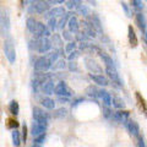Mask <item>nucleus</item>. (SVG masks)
I'll list each match as a JSON object with an SVG mask.
<instances>
[{
    "label": "nucleus",
    "instance_id": "5",
    "mask_svg": "<svg viewBox=\"0 0 147 147\" xmlns=\"http://www.w3.org/2000/svg\"><path fill=\"white\" fill-rule=\"evenodd\" d=\"M54 93L58 94V96H65V97H71V96H72V91L70 90V87L66 85V82L60 81L57 86H55Z\"/></svg>",
    "mask_w": 147,
    "mask_h": 147
},
{
    "label": "nucleus",
    "instance_id": "55",
    "mask_svg": "<svg viewBox=\"0 0 147 147\" xmlns=\"http://www.w3.org/2000/svg\"><path fill=\"white\" fill-rule=\"evenodd\" d=\"M145 39H146V43H147V31L145 32Z\"/></svg>",
    "mask_w": 147,
    "mask_h": 147
},
{
    "label": "nucleus",
    "instance_id": "28",
    "mask_svg": "<svg viewBox=\"0 0 147 147\" xmlns=\"http://www.w3.org/2000/svg\"><path fill=\"white\" fill-rule=\"evenodd\" d=\"M136 99H137V102H139V105H140V108L144 110V113L147 115V105H146V102H145V99L141 97V94L137 92L136 93Z\"/></svg>",
    "mask_w": 147,
    "mask_h": 147
},
{
    "label": "nucleus",
    "instance_id": "46",
    "mask_svg": "<svg viewBox=\"0 0 147 147\" xmlns=\"http://www.w3.org/2000/svg\"><path fill=\"white\" fill-rule=\"evenodd\" d=\"M132 4L137 7V9H142L144 7V4H142V0H132Z\"/></svg>",
    "mask_w": 147,
    "mask_h": 147
},
{
    "label": "nucleus",
    "instance_id": "39",
    "mask_svg": "<svg viewBox=\"0 0 147 147\" xmlns=\"http://www.w3.org/2000/svg\"><path fill=\"white\" fill-rule=\"evenodd\" d=\"M57 63V61H55ZM66 67V61L65 60H59L57 63V65H54L53 69H65Z\"/></svg>",
    "mask_w": 147,
    "mask_h": 147
},
{
    "label": "nucleus",
    "instance_id": "42",
    "mask_svg": "<svg viewBox=\"0 0 147 147\" xmlns=\"http://www.w3.org/2000/svg\"><path fill=\"white\" fill-rule=\"evenodd\" d=\"M121 7H123V10H124V12H125V15L127 16V17H130L131 16V12H130V9L127 7V5L125 3H121Z\"/></svg>",
    "mask_w": 147,
    "mask_h": 147
},
{
    "label": "nucleus",
    "instance_id": "12",
    "mask_svg": "<svg viewBox=\"0 0 147 147\" xmlns=\"http://www.w3.org/2000/svg\"><path fill=\"white\" fill-rule=\"evenodd\" d=\"M90 79L94 82V84H97L99 86H108L109 85V81L107 77H104L103 75H100V74H93V72H91L90 74Z\"/></svg>",
    "mask_w": 147,
    "mask_h": 147
},
{
    "label": "nucleus",
    "instance_id": "23",
    "mask_svg": "<svg viewBox=\"0 0 147 147\" xmlns=\"http://www.w3.org/2000/svg\"><path fill=\"white\" fill-rule=\"evenodd\" d=\"M9 110H10V113L12 115H18V113H20V105H18L17 100H11L10 103H9Z\"/></svg>",
    "mask_w": 147,
    "mask_h": 147
},
{
    "label": "nucleus",
    "instance_id": "6",
    "mask_svg": "<svg viewBox=\"0 0 147 147\" xmlns=\"http://www.w3.org/2000/svg\"><path fill=\"white\" fill-rule=\"evenodd\" d=\"M32 9L38 13H44L50 9V5L45 0H32Z\"/></svg>",
    "mask_w": 147,
    "mask_h": 147
},
{
    "label": "nucleus",
    "instance_id": "22",
    "mask_svg": "<svg viewBox=\"0 0 147 147\" xmlns=\"http://www.w3.org/2000/svg\"><path fill=\"white\" fill-rule=\"evenodd\" d=\"M99 57H100V59L103 60V64H105V66L115 67V65H114V61H113V59L110 58L108 54H105V53H99Z\"/></svg>",
    "mask_w": 147,
    "mask_h": 147
},
{
    "label": "nucleus",
    "instance_id": "19",
    "mask_svg": "<svg viewBox=\"0 0 147 147\" xmlns=\"http://www.w3.org/2000/svg\"><path fill=\"white\" fill-rule=\"evenodd\" d=\"M136 24L137 26H139V28L142 31V32H145L146 31V26H147V21H146V17L144 13H136Z\"/></svg>",
    "mask_w": 147,
    "mask_h": 147
},
{
    "label": "nucleus",
    "instance_id": "45",
    "mask_svg": "<svg viewBox=\"0 0 147 147\" xmlns=\"http://www.w3.org/2000/svg\"><path fill=\"white\" fill-rule=\"evenodd\" d=\"M112 112H110V109H109V107H107V105H105V108H104V110H103V115L105 117V118H110L112 117Z\"/></svg>",
    "mask_w": 147,
    "mask_h": 147
},
{
    "label": "nucleus",
    "instance_id": "32",
    "mask_svg": "<svg viewBox=\"0 0 147 147\" xmlns=\"http://www.w3.org/2000/svg\"><path fill=\"white\" fill-rule=\"evenodd\" d=\"M44 141H45V132L44 134H40L38 136H36L34 137V141H33V146H42L44 144Z\"/></svg>",
    "mask_w": 147,
    "mask_h": 147
},
{
    "label": "nucleus",
    "instance_id": "10",
    "mask_svg": "<svg viewBox=\"0 0 147 147\" xmlns=\"http://www.w3.org/2000/svg\"><path fill=\"white\" fill-rule=\"evenodd\" d=\"M125 125L127 127L129 132H130L132 136H136V137L140 136V126H139V124H137L136 121L129 120V119H127V120L125 121Z\"/></svg>",
    "mask_w": 147,
    "mask_h": 147
},
{
    "label": "nucleus",
    "instance_id": "2",
    "mask_svg": "<svg viewBox=\"0 0 147 147\" xmlns=\"http://www.w3.org/2000/svg\"><path fill=\"white\" fill-rule=\"evenodd\" d=\"M4 53H5V57L7 58L9 63L15 64V61H16V50H15V47H13L11 39H6L5 42H4Z\"/></svg>",
    "mask_w": 147,
    "mask_h": 147
},
{
    "label": "nucleus",
    "instance_id": "7",
    "mask_svg": "<svg viewBox=\"0 0 147 147\" xmlns=\"http://www.w3.org/2000/svg\"><path fill=\"white\" fill-rule=\"evenodd\" d=\"M52 49V42L48 39V37H40L37 44V50L39 53H47Z\"/></svg>",
    "mask_w": 147,
    "mask_h": 147
},
{
    "label": "nucleus",
    "instance_id": "35",
    "mask_svg": "<svg viewBox=\"0 0 147 147\" xmlns=\"http://www.w3.org/2000/svg\"><path fill=\"white\" fill-rule=\"evenodd\" d=\"M48 25H49V28L52 31H55L58 28V21L55 17H49V21H48Z\"/></svg>",
    "mask_w": 147,
    "mask_h": 147
},
{
    "label": "nucleus",
    "instance_id": "49",
    "mask_svg": "<svg viewBox=\"0 0 147 147\" xmlns=\"http://www.w3.org/2000/svg\"><path fill=\"white\" fill-rule=\"evenodd\" d=\"M70 1L74 4V6L77 7V6H80L81 4H82V0H70Z\"/></svg>",
    "mask_w": 147,
    "mask_h": 147
},
{
    "label": "nucleus",
    "instance_id": "33",
    "mask_svg": "<svg viewBox=\"0 0 147 147\" xmlns=\"http://www.w3.org/2000/svg\"><path fill=\"white\" fill-rule=\"evenodd\" d=\"M86 93L90 96V97H98V90L96 88V87L93 85H91L88 86L86 88Z\"/></svg>",
    "mask_w": 147,
    "mask_h": 147
},
{
    "label": "nucleus",
    "instance_id": "54",
    "mask_svg": "<svg viewBox=\"0 0 147 147\" xmlns=\"http://www.w3.org/2000/svg\"><path fill=\"white\" fill-rule=\"evenodd\" d=\"M86 1H88V3H91V4H93V5H96V1H94V0H86Z\"/></svg>",
    "mask_w": 147,
    "mask_h": 147
},
{
    "label": "nucleus",
    "instance_id": "31",
    "mask_svg": "<svg viewBox=\"0 0 147 147\" xmlns=\"http://www.w3.org/2000/svg\"><path fill=\"white\" fill-rule=\"evenodd\" d=\"M112 104H113L117 109H121V108H124V105H125L124 100H123L121 98H119V97H114V98H112Z\"/></svg>",
    "mask_w": 147,
    "mask_h": 147
},
{
    "label": "nucleus",
    "instance_id": "16",
    "mask_svg": "<svg viewBox=\"0 0 147 147\" xmlns=\"http://www.w3.org/2000/svg\"><path fill=\"white\" fill-rule=\"evenodd\" d=\"M98 97L103 100L104 105H107V107H110L112 105V96L108 91L105 90H98Z\"/></svg>",
    "mask_w": 147,
    "mask_h": 147
},
{
    "label": "nucleus",
    "instance_id": "34",
    "mask_svg": "<svg viewBox=\"0 0 147 147\" xmlns=\"http://www.w3.org/2000/svg\"><path fill=\"white\" fill-rule=\"evenodd\" d=\"M47 58L49 59V61L52 63V65L55 63V61H58V58H59V52L58 50H55V52H52V53H49L47 55Z\"/></svg>",
    "mask_w": 147,
    "mask_h": 147
},
{
    "label": "nucleus",
    "instance_id": "14",
    "mask_svg": "<svg viewBox=\"0 0 147 147\" xmlns=\"http://www.w3.org/2000/svg\"><path fill=\"white\" fill-rule=\"evenodd\" d=\"M67 26H69V31L71 33H79L80 31V25H79V20L76 16H71L67 21Z\"/></svg>",
    "mask_w": 147,
    "mask_h": 147
},
{
    "label": "nucleus",
    "instance_id": "41",
    "mask_svg": "<svg viewBox=\"0 0 147 147\" xmlns=\"http://www.w3.org/2000/svg\"><path fill=\"white\" fill-rule=\"evenodd\" d=\"M61 37H63L64 39L69 40V42H70V40H72V36H71V32H70V31H64L63 34H61Z\"/></svg>",
    "mask_w": 147,
    "mask_h": 147
},
{
    "label": "nucleus",
    "instance_id": "8",
    "mask_svg": "<svg viewBox=\"0 0 147 147\" xmlns=\"http://www.w3.org/2000/svg\"><path fill=\"white\" fill-rule=\"evenodd\" d=\"M33 34L36 37H38V38H40V37H49L50 31L47 28V26H45L44 24H42V22H37V26H36V30L33 32Z\"/></svg>",
    "mask_w": 147,
    "mask_h": 147
},
{
    "label": "nucleus",
    "instance_id": "21",
    "mask_svg": "<svg viewBox=\"0 0 147 147\" xmlns=\"http://www.w3.org/2000/svg\"><path fill=\"white\" fill-rule=\"evenodd\" d=\"M72 13L69 11V12H65L64 15L60 17V21L58 22V28H60V30H64V27H65L67 25V21H69V18L71 17Z\"/></svg>",
    "mask_w": 147,
    "mask_h": 147
},
{
    "label": "nucleus",
    "instance_id": "40",
    "mask_svg": "<svg viewBox=\"0 0 147 147\" xmlns=\"http://www.w3.org/2000/svg\"><path fill=\"white\" fill-rule=\"evenodd\" d=\"M69 70L70 71H77L79 70V67H77V64L75 60H70V63H69Z\"/></svg>",
    "mask_w": 147,
    "mask_h": 147
},
{
    "label": "nucleus",
    "instance_id": "47",
    "mask_svg": "<svg viewBox=\"0 0 147 147\" xmlns=\"http://www.w3.org/2000/svg\"><path fill=\"white\" fill-rule=\"evenodd\" d=\"M49 4H52V5H58V4H63L65 0H47Z\"/></svg>",
    "mask_w": 147,
    "mask_h": 147
},
{
    "label": "nucleus",
    "instance_id": "9",
    "mask_svg": "<svg viewBox=\"0 0 147 147\" xmlns=\"http://www.w3.org/2000/svg\"><path fill=\"white\" fill-rule=\"evenodd\" d=\"M45 131H47V125H45V124H42V123L36 121V120L33 121V124H32V129H31V134L34 137L40 135V134H44Z\"/></svg>",
    "mask_w": 147,
    "mask_h": 147
},
{
    "label": "nucleus",
    "instance_id": "17",
    "mask_svg": "<svg viewBox=\"0 0 147 147\" xmlns=\"http://www.w3.org/2000/svg\"><path fill=\"white\" fill-rule=\"evenodd\" d=\"M65 12H66L65 7H63V6H57V7H54V9H49L47 16H48V17H61Z\"/></svg>",
    "mask_w": 147,
    "mask_h": 147
},
{
    "label": "nucleus",
    "instance_id": "1",
    "mask_svg": "<svg viewBox=\"0 0 147 147\" xmlns=\"http://www.w3.org/2000/svg\"><path fill=\"white\" fill-rule=\"evenodd\" d=\"M10 16L6 9L0 6V34L1 36H9L10 33Z\"/></svg>",
    "mask_w": 147,
    "mask_h": 147
},
{
    "label": "nucleus",
    "instance_id": "15",
    "mask_svg": "<svg viewBox=\"0 0 147 147\" xmlns=\"http://www.w3.org/2000/svg\"><path fill=\"white\" fill-rule=\"evenodd\" d=\"M85 61H86V67L91 72H93V74H96V72L100 74L102 72V67H100L94 60H92V59H90V58H86Z\"/></svg>",
    "mask_w": 147,
    "mask_h": 147
},
{
    "label": "nucleus",
    "instance_id": "3",
    "mask_svg": "<svg viewBox=\"0 0 147 147\" xmlns=\"http://www.w3.org/2000/svg\"><path fill=\"white\" fill-rule=\"evenodd\" d=\"M33 119L36 121H39L42 124L48 125L49 123V114L45 113L43 109H40L39 107H34L33 108Z\"/></svg>",
    "mask_w": 147,
    "mask_h": 147
},
{
    "label": "nucleus",
    "instance_id": "24",
    "mask_svg": "<svg viewBox=\"0 0 147 147\" xmlns=\"http://www.w3.org/2000/svg\"><path fill=\"white\" fill-rule=\"evenodd\" d=\"M42 105H43L44 108H47V109H49V110H52V109L55 108V102H54L52 98L45 97V98L42 99Z\"/></svg>",
    "mask_w": 147,
    "mask_h": 147
},
{
    "label": "nucleus",
    "instance_id": "44",
    "mask_svg": "<svg viewBox=\"0 0 147 147\" xmlns=\"http://www.w3.org/2000/svg\"><path fill=\"white\" fill-rule=\"evenodd\" d=\"M22 141L24 142L27 141V126H26V124L22 126Z\"/></svg>",
    "mask_w": 147,
    "mask_h": 147
},
{
    "label": "nucleus",
    "instance_id": "53",
    "mask_svg": "<svg viewBox=\"0 0 147 147\" xmlns=\"http://www.w3.org/2000/svg\"><path fill=\"white\" fill-rule=\"evenodd\" d=\"M21 5L22 6H26L27 5V0H21Z\"/></svg>",
    "mask_w": 147,
    "mask_h": 147
},
{
    "label": "nucleus",
    "instance_id": "38",
    "mask_svg": "<svg viewBox=\"0 0 147 147\" xmlns=\"http://www.w3.org/2000/svg\"><path fill=\"white\" fill-rule=\"evenodd\" d=\"M79 57H80V52L79 50H76V49L69 53V60H76Z\"/></svg>",
    "mask_w": 147,
    "mask_h": 147
},
{
    "label": "nucleus",
    "instance_id": "29",
    "mask_svg": "<svg viewBox=\"0 0 147 147\" xmlns=\"http://www.w3.org/2000/svg\"><path fill=\"white\" fill-rule=\"evenodd\" d=\"M92 25L94 26L96 30L102 31V22H100V18L98 17L97 13H93V17H92Z\"/></svg>",
    "mask_w": 147,
    "mask_h": 147
},
{
    "label": "nucleus",
    "instance_id": "52",
    "mask_svg": "<svg viewBox=\"0 0 147 147\" xmlns=\"http://www.w3.org/2000/svg\"><path fill=\"white\" fill-rule=\"evenodd\" d=\"M137 145L141 146V147H145V142H144V140H142L140 136H139V144H137Z\"/></svg>",
    "mask_w": 147,
    "mask_h": 147
},
{
    "label": "nucleus",
    "instance_id": "27",
    "mask_svg": "<svg viewBox=\"0 0 147 147\" xmlns=\"http://www.w3.org/2000/svg\"><path fill=\"white\" fill-rule=\"evenodd\" d=\"M76 10H77V12H79L80 15H82L84 17L90 16V7H88V6L82 5V4H81L80 6H77V7H76Z\"/></svg>",
    "mask_w": 147,
    "mask_h": 147
},
{
    "label": "nucleus",
    "instance_id": "50",
    "mask_svg": "<svg viewBox=\"0 0 147 147\" xmlns=\"http://www.w3.org/2000/svg\"><path fill=\"white\" fill-rule=\"evenodd\" d=\"M59 102H61V103H67L69 102V97H65V96H64V98H63V96H59Z\"/></svg>",
    "mask_w": 147,
    "mask_h": 147
},
{
    "label": "nucleus",
    "instance_id": "51",
    "mask_svg": "<svg viewBox=\"0 0 147 147\" xmlns=\"http://www.w3.org/2000/svg\"><path fill=\"white\" fill-rule=\"evenodd\" d=\"M66 7L69 9V10H72V9L75 7V6H74V4L70 1V0H67V1H66Z\"/></svg>",
    "mask_w": 147,
    "mask_h": 147
},
{
    "label": "nucleus",
    "instance_id": "20",
    "mask_svg": "<svg viewBox=\"0 0 147 147\" xmlns=\"http://www.w3.org/2000/svg\"><path fill=\"white\" fill-rule=\"evenodd\" d=\"M127 37H129L130 45L135 48L137 45V37L135 34V31H134V28H132V26H129V28H127Z\"/></svg>",
    "mask_w": 147,
    "mask_h": 147
},
{
    "label": "nucleus",
    "instance_id": "37",
    "mask_svg": "<svg viewBox=\"0 0 147 147\" xmlns=\"http://www.w3.org/2000/svg\"><path fill=\"white\" fill-rule=\"evenodd\" d=\"M76 47H77V43L70 40V42H69V44H66V47H65V52H66V53H70V52H72V50H75Z\"/></svg>",
    "mask_w": 147,
    "mask_h": 147
},
{
    "label": "nucleus",
    "instance_id": "18",
    "mask_svg": "<svg viewBox=\"0 0 147 147\" xmlns=\"http://www.w3.org/2000/svg\"><path fill=\"white\" fill-rule=\"evenodd\" d=\"M42 85H43V86H42V90H43V92H44L45 94L50 96V94L54 93L55 86H54V81H53V80L49 79V80H47V81H44Z\"/></svg>",
    "mask_w": 147,
    "mask_h": 147
},
{
    "label": "nucleus",
    "instance_id": "43",
    "mask_svg": "<svg viewBox=\"0 0 147 147\" xmlns=\"http://www.w3.org/2000/svg\"><path fill=\"white\" fill-rule=\"evenodd\" d=\"M53 42H55L58 45H63L61 38H60V36H59V34H55V33H54V36H53Z\"/></svg>",
    "mask_w": 147,
    "mask_h": 147
},
{
    "label": "nucleus",
    "instance_id": "13",
    "mask_svg": "<svg viewBox=\"0 0 147 147\" xmlns=\"http://www.w3.org/2000/svg\"><path fill=\"white\" fill-rule=\"evenodd\" d=\"M129 115H130V113L126 112V110H118V112L112 114V118H113V120H115V121L125 123L129 119Z\"/></svg>",
    "mask_w": 147,
    "mask_h": 147
},
{
    "label": "nucleus",
    "instance_id": "48",
    "mask_svg": "<svg viewBox=\"0 0 147 147\" xmlns=\"http://www.w3.org/2000/svg\"><path fill=\"white\" fill-rule=\"evenodd\" d=\"M82 102H84V98H77V99H74L71 104H72V107H76V105H79Z\"/></svg>",
    "mask_w": 147,
    "mask_h": 147
},
{
    "label": "nucleus",
    "instance_id": "4",
    "mask_svg": "<svg viewBox=\"0 0 147 147\" xmlns=\"http://www.w3.org/2000/svg\"><path fill=\"white\" fill-rule=\"evenodd\" d=\"M33 66H34V69L37 71H43L44 72V71H47L52 67V63L49 61V59L47 57H39L36 60Z\"/></svg>",
    "mask_w": 147,
    "mask_h": 147
},
{
    "label": "nucleus",
    "instance_id": "25",
    "mask_svg": "<svg viewBox=\"0 0 147 147\" xmlns=\"http://www.w3.org/2000/svg\"><path fill=\"white\" fill-rule=\"evenodd\" d=\"M11 137H12V145L13 146H20L21 145V135H20V132H18L16 129L11 132Z\"/></svg>",
    "mask_w": 147,
    "mask_h": 147
},
{
    "label": "nucleus",
    "instance_id": "30",
    "mask_svg": "<svg viewBox=\"0 0 147 147\" xmlns=\"http://www.w3.org/2000/svg\"><path fill=\"white\" fill-rule=\"evenodd\" d=\"M67 115V109L66 108H59L57 110H54L53 117L54 118H65Z\"/></svg>",
    "mask_w": 147,
    "mask_h": 147
},
{
    "label": "nucleus",
    "instance_id": "26",
    "mask_svg": "<svg viewBox=\"0 0 147 147\" xmlns=\"http://www.w3.org/2000/svg\"><path fill=\"white\" fill-rule=\"evenodd\" d=\"M26 26H27V30H28L31 33H33L34 30H36V26H37V21L33 17H28L26 21Z\"/></svg>",
    "mask_w": 147,
    "mask_h": 147
},
{
    "label": "nucleus",
    "instance_id": "11",
    "mask_svg": "<svg viewBox=\"0 0 147 147\" xmlns=\"http://www.w3.org/2000/svg\"><path fill=\"white\" fill-rule=\"evenodd\" d=\"M105 74L108 75L109 79H112L114 82H117L118 85H123V82L120 80V77H119V74L117 71L115 67H109V66H105Z\"/></svg>",
    "mask_w": 147,
    "mask_h": 147
},
{
    "label": "nucleus",
    "instance_id": "36",
    "mask_svg": "<svg viewBox=\"0 0 147 147\" xmlns=\"http://www.w3.org/2000/svg\"><path fill=\"white\" fill-rule=\"evenodd\" d=\"M6 125H7V127H9V129H17L20 124H18V121L16 120V119H9Z\"/></svg>",
    "mask_w": 147,
    "mask_h": 147
}]
</instances>
